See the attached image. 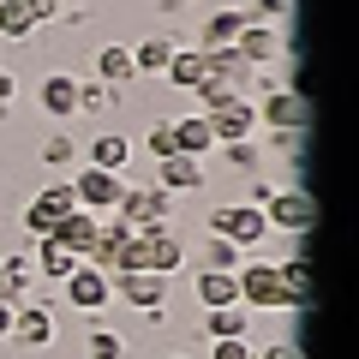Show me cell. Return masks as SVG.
Returning a JSON list of instances; mask_svg holds the SVG:
<instances>
[{
    "label": "cell",
    "mask_w": 359,
    "mask_h": 359,
    "mask_svg": "<svg viewBox=\"0 0 359 359\" xmlns=\"http://www.w3.org/2000/svg\"><path fill=\"white\" fill-rule=\"evenodd\" d=\"M114 222L132 233H150V228H174V192H162V186H126L114 204Z\"/></svg>",
    "instance_id": "6da1fadb"
},
{
    "label": "cell",
    "mask_w": 359,
    "mask_h": 359,
    "mask_svg": "<svg viewBox=\"0 0 359 359\" xmlns=\"http://www.w3.org/2000/svg\"><path fill=\"white\" fill-rule=\"evenodd\" d=\"M257 132H311V96L299 84H269L257 102Z\"/></svg>",
    "instance_id": "7a4b0ae2"
},
{
    "label": "cell",
    "mask_w": 359,
    "mask_h": 359,
    "mask_svg": "<svg viewBox=\"0 0 359 359\" xmlns=\"http://www.w3.org/2000/svg\"><path fill=\"white\" fill-rule=\"evenodd\" d=\"M233 287H240V306L245 311H287V294H282V269L269 257H245L233 269Z\"/></svg>",
    "instance_id": "3957f363"
},
{
    "label": "cell",
    "mask_w": 359,
    "mask_h": 359,
    "mask_svg": "<svg viewBox=\"0 0 359 359\" xmlns=\"http://www.w3.org/2000/svg\"><path fill=\"white\" fill-rule=\"evenodd\" d=\"M257 210H264L269 233H311V228H318V198L299 192V186H287V192H282V186H269V198Z\"/></svg>",
    "instance_id": "277c9868"
},
{
    "label": "cell",
    "mask_w": 359,
    "mask_h": 359,
    "mask_svg": "<svg viewBox=\"0 0 359 359\" xmlns=\"http://www.w3.org/2000/svg\"><path fill=\"white\" fill-rule=\"evenodd\" d=\"M120 192H126V174H108V168H90V162L72 168V204L90 216H114Z\"/></svg>",
    "instance_id": "5b68a950"
},
{
    "label": "cell",
    "mask_w": 359,
    "mask_h": 359,
    "mask_svg": "<svg viewBox=\"0 0 359 359\" xmlns=\"http://www.w3.org/2000/svg\"><path fill=\"white\" fill-rule=\"evenodd\" d=\"M210 233L233 240L240 252H257V245L269 240V222H264L257 204H216V210H210Z\"/></svg>",
    "instance_id": "8992f818"
},
{
    "label": "cell",
    "mask_w": 359,
    "mask_h": 359,
    "mask_svg": "<svg viewBox=\"0 0 359 359\" xmlns=\"http://www.w3.org/2000/svg\"><path fill=\"white\" fill-rule=\"evenodd\" d=\"M66 210H78V204H72V180H48V186H42V192L30 198L25 210H18V222H25L30 240H48V233L60 228Z\"/></svg>",
    "instance_id": "52a82bcc"
},
{
    "label": "cell",
    "mask_w": 359,
    "mask_h": 359,
    "mask_svg": "<svg viewBox=\"0 0 359 359\" xmlns=\"http://www.w3.org/2000/svg\"><path fill=\"white\" fill-rule=\"evenodd\" d=\"M114 294H120V306H132V311H168L174 306V276H156V269H132V276H114Z\"/></svg>",
    "instance_id": "ba28073f"
},
{
    "label": "cell",
    "mask_w": 359,
    "mask_h": 359,
    "mask_svg": "<svg viewBox=\"0 0 359 359\" xmlns=\"http://www.w3.org/2000/svg\"><path fill=\"white\" fill-rule=\"evenodd\" d=\"M204 120H210V132H216V144L257 138V102H252V96H222Z\"/></svg>",
    "instance_id": "9c48e42d"
},
{
    "label": "cell",
    "mask_w": 359,
    "mask_h": 359,
    "mask_svg": "<svg viewBox=\"0 0 359 359\" xmlns=\"http://www.w3.org/2000/svg\"><path fill=\"white\" fill-rule=\"evenodd\" d=\"M60 294H66V306H72V311H84V318H96V311H102L108 299H114V282H108L102 269L78 264L72 276H66V282H60Z\"/></svg>",
    "instance_id": "30bf717a"
},
{
    "label": "cell",
    "mask_w": 359,
    "mask_h": 359,
    "mask_svg": "<svg viewBox=\"0 0 359 359\" xmlns=\"http://www.w3.org/2000/svg\"><path fill=\"white\" fill-rule=\"evenodd\" d=\"M204 78H210V84H222V90H233V96H245L264 72H257L240 48H204Z\"/></svg>",
    "instance_id": "8fae6325"
},
{
    "label": "cell",
    "mask_w": 359,
    "mask_h": 359,
    "mask_svg": "<svg viewBox=\"0 0 359 359\" xmlns=\"http://www.w3.org/2000/svg\"><path fill=\"white\" fill-rule=\"evenodd\" d=\"M36 108L54 120V126H72L78 120V78L72 72H48L36 84Z\"/></svg>",
    "instance_id": "7c38bea8"
},
{
    "label": "cell",
    "mask_w": 359,
    "mask_h": 359,
    "mask_svg": "<svg viewBox=\"0 0 359 359\" xmlns=\"http://www.w3.org/2000/svg\"><path fill=\"white\" fill-rule=\"evenodd\" d=\"M233 48L264 72L269 60H282V54H287V36H282V25H257V18H245V30L233 36Z\"/></svg>",
    "instance_id": "4fadbf2b"
},
{
    "label": "cell",
    "mask_w": 359,
    "mask_h": 359,
    "mask_svg": "<svg viewBox=\"0 0 359 359\" xmlns=\"http://www.w3.org/2000/svg\"><path fill=\"white\" fill-rule=\"evenodd\" d=\"M13 341H25V347H48V341H54V306H42V299L13 306Z\"/></svg>",
    "instance_id": "5bb4252c"
},
{
    "label": "cell",
    "mask_w": 359,
    "mask_h": 359,
    "mask_svg": "<svg viewBox=\"0 0 359 359\" xmlns=\"http://www.w3.org/2000/svg\"><path fill=\"white\" fill-rule=\"evenodd\" d=\"M144 264H150L156 276H180V269H186V240H180L174 228H150L144 233Z\"/></svg>",
    "instance_id": "9a60e30c"
},
{
    "label": "cell",
    "mask_w": 359,
    "mask_h": 359,
    "mask_svg": "<svg viewBox=\"0 0 359 359\" xmlns=\"http://www.w3.org/2000/svg\"><path fill=\"white\" fill-rule=\"evenodd\" d=\"M96 233H102V216H90V210H66V216H60V228H54L48 240H60L72 257H90Z\"/></svg>",
    "instance_id": "2e32d148"
},
{
    "label": "cell",
    "mask_w": 359,
    "mask_h": 359,
    "mask_svg": "<svg viewBox=\"0 0 359 359\" xmlns=\"http://www.w3.org/2000/svg\"><path fill=\"white\" fill-rule=\"evenodd\" d=\"M156 186H162V192H198V186H204V162H198V156H162V162H156Z\"/></svg>",
    "instance_id": "e0dca14e"
},
{
    "label": "cell",
    "mask_w": 359,
    "mask_h": 359,
    "mask_svg": "<svg viewBox=\"0 0 359 359\" xmlns=\"http://www.w3.org/2000/svg\"><path fill=\"white\" fill-rule=\"evenodd\" d=\"M245 30V6H216L198 30V48H233V36Z\"/></svg>",
    "instance_id": "ac0fdd59"
},
{
    "label": "cell",
    "mask_w": 359,
    "mask_h": 359,
    "mask_svg": "<svg viewBox=\"0 0 359 359\" xmlns=\"http://www.w3.org/2000/svg\"><path fill=\"white\" fill-rule=\"evenodd\" d=\"M276 269H282L287 311H294V318H306V311H311V257H287V264H276Z\"/></svg>",
    "instance_id": "d6986e66"
},
{
    "label": "cell",
    "mask_w": 359,
    "mask_h": 359,
    "mask_svg": "<svg viewBox=\"0 0 359 359\" xmlns=\"http://www.w3.org/2000/svg\"><path fill=\"white\" fill-rule=\"evenodd\" d=\"M192 294H198V306H204V311H216V306H240V287H233L228 269H198V276H192Z\"/></svg>",
    "instance_id": "ffe728a7"
},
{
    "label": "cell",
    "mask_w": 359,
    "mask_h": 359,
    "mask_svg": "<svg viewBox=\"0 0 359 359\" xmlns=\"http://www.w3.org/2000/svg\"><path fill=\"white\" fill-rule=\"evenodd\" d=\"M84 162H90V168H108V174H126V162H132V138H126V132H96Z\"/></svg>",
    "instance_id": "44dd1931"
},
{
    "label": "cell",
    "mask_w": 359,
    "mask_h": 359,
    "mask_svg": "<svg viewBox=\"0 0 359 359\" xmlns=\"http://www.w3.org/2000/svg\"><path fill=\"white\" fill-rule=\"evenodd\" d=\"M96 78H102V84H114V90L138 84V66H132V48H126V42H108V48H96Z\"/></svg>",
    "instance_id": "7402d4cb"
},
{
    "label": "cell",
    "mask_w": 359,
    "mask_h": 359,
    "mask_svg": "<svg viewBox=\"0 0 359 359\" xmlns=\"http://www.w3.org/2000/svg\"><path fill=\"white\" fill-rule=\"evenodd\" d=\"M204 335H210V341H245V335H252V311H245V306L204 311Z\"/></svg>",
    "instance_id": "603a6c76"
},
{
    "label": "cell",
    "mask_w": 359,
    "mask_h": 359,
    "mask_svg": "<svg viewBox=\"0 0 359 359\" xmlns=\"http://www.w3.org/2000/svg\"><path fill=\"white\" fill-rule=\"evenodd\" d=\"M174 150H180V156H198V162H204V156L216 150V132H210V120H204V114L174 120Z\"/></svg>",
    "instance_id": "cb8c5ba5"
},
{
    "label": "cell",
    "mask_w": 359,
    "mask_h": 359,
    "mask_svg": "<svg viewBox=\"0 0 359 359\" xmlns=\"http://www.w3.org/2000/svg\"><path fill=\"white\" fill-rule=\"evenodd\" d=\"M174 48H180L174 36H144V42H132V66H138V78H162L168 60H174Z\"/></svg>",
    "instance_id": "d4e9b609"
},
{
    "label": "cell",
    "mask_w": 359,
    "mask_h": 359,
    "mask_svg": "<svg viewBox=\"0 0 359 359\" xmlns=\"http://www.w3.org/2000/svg\"><path fill=\"white\" fill-rule=\"evenodd\" d=\"M0 269H6V306H25L30 287H36V264H30V252H13V257H0Z\"/></svg>",
    "instance_id": "484cf974"
},
{
    "label": "cell",
    "mask_w": 359,
    "mask_h": 359,
    "mask_svg": "<svg viewBox=\"0 0 359 359\" xmlns=\"http://www.w3.org/2000/svg\"><path fill=\"white\" fill-rule=\"evenodd\" d=\"M30 245H36V252H30L36 276H60V282H66V276H72V269L84 264V257H72V252H66L60 240H30Z\"/></svg>",
    "instance_id": "4316f807"
},
{
    "label": "cell",
    "mask_w": 359,
    "mask_h": 359,
    "mask_svg": "<svg viewBox=\"0 0 359 359\" xmlns=\"http://www.w3.org/2000/svg\"><path fill=\"white\" fill-rule=\"evenodd\" d=\"M162 78L174 90H198V84H204V48H174V60H168Z\"/></svg>",
    "instance_id": "83f0119b"
},
{
    "label": "cell",
    "mask_w": 359,
    "mask_h": 359,
    "mask_svg": "<svg viewBox=\"0 0 359 359\" xmlns=\"http://www.w3.org/2000/svg\"><path fill=\"white\" fill-rule=\"evenodd\" d=\"M42 168H54V174L78 168V138L72 132H48V138H42Z\"/></svg>",
    "instance_id": "f1b7e54d"
},
{
    "label": "cell",
    "mask_w": 359,
    "mask_h": 359,
    "mask_svg": "<svg viewBox=\"0 0 359 359\" xmlns=\"http://www.w3.org/2000/svg\"><path fill=\"white\" fill-rule=\"evenodd\" d=\"M0 36L6 42H30L36 36V18L25 13V0H0Z\"/></svg>",
    "instance_id": "f546056e"
},
{
    "label": "cell",
    "mask_w": 359,
    "mask_h": 359,
    "mask_svg": "<svg viewBox=\"0 0 359 359\" xmlns=\"http://www.w3.org/2000/svg\"><path fill=\"white\" fill-rule=\"evenodd\" d=\"M222 150V162L233 168V174H257V168H264V144L257 138H240V144H216Z\"/></svg>",
    "instance_id": "4dcf8cb0"
},
{
    "label": "cell",
    "mask_w": 359,
    "mask_h": 359,
    "mask_svg": "<svg viewBox=\"0 0 359 359\" xmlns=\"http://www.w3.org/2000/svg\"><path fill=\"white\" fill-rule=\"evenodd\" d=\"M84 359H126V335L108 330V323H96V330L84 335Z\"/></svg>",
    "instance_id": "1f68e13d"
},
{
    "label": "cell",
    "mask_w": 359,
    "mask_h": 359,
    "mask_svg": "<svg viewBox=\"0 0 359 359\" xmlns=\"http://www.w3.org/2000/svg\"><path fill=\"white\" fill-rule=\"evenodd\" d=\"M114 96H120V90L102 84V78H90V84L78 78V114H108V108H114Z\"/></svg>",
    "instance_id": "d6a6232c"
},
{
    "label": "cell",
    "mask_w": 359,
    "mask_h": 359,
    "mask_svg": "<svg viewBox=\"0 0 359 359\" xmlns=\"http://www.w3.org/2000/svg\"><path fill=\"white\" fill-rule=\"evenodd\" d=\"M240 264H245V252H240V245H233V240H222V233H210V245H204V269H228V276H233Z\"/></svg>",
    "instance_id": "836d02e7"
},
{
    "label": "cell",
    "mask_w": 359,
    "mask_h": 359,
    "mask_svg": "<svg viewBox=\"0 0 359 359\" xmlns=\"http://www.w3.org/2000/svg\"><path fill=\"white\" fill-rule=\"evenodd\" d=\"M245 18H257V25H287L294 18V0H245Z\"/></svg>",
    "instance_id": "e575fe53"
},
{
    "label": "cell",
    "mask_w": 359,
    "mask_h": 359,
    "mask_svg": "<svg viewBox=\"0 0 359 359\" xmlns=\"http://www.w3.org/2000/svg\"><path fill=\"white\" fill-rule=\"evenodd\" d=\"M144 150L162 162V156H174V120H156L150 132H144Z\"/></svg>",
    "instance_id": "d590c367"
},
{
    "label": "cell",
    "mask_w": 359,
    "mask_h": 359,
    "mask_svg": "<svg viewBox=\"0 0 359 359\" xmlns=\"http://www.w3.org/2000/svg\"><path fill=\"white\" fill-rule=\"evenodd\" d=\"M210 359H257V347H252V335L245 341H210Z\"/></svg>",
    "instance_id": "8d00e7d4"
},
{
    "label": "cell",
    "mask_w": 359,
    "mask_h": 359,
    "mask_svg": "<svg viewBox=\"0 0 359 359\" xmlns=\"http://www.w3.org/2000/svg\"><path fill=\"white\" fill-rule=\"evenodd\" d=\"M13 102H18V78L0 66V120H13Z\"/></svg>",
    "instance_id": "74e56055"
},
{
    "label": "cell",
    "mask_w": 359,
    "mask_h": 359,
    "mask_svg": "<svg viewBox=\"0 0 359 359\" xmlns=\"http://www.w3.org/2000/svg\"><path fill=\"white\" fill-rule=\"evenodd\" d=\"M25 13L36 18V30H42V25H54V18H60V0H25Z\"/></svg>",
    "instance_id": "f35d334b"
},
{
    "label": "cell",
    "mask_w": 359,
    "mask_h": 359,
    "mask_svg": "<svg viewBox=\"0 0 359 359\" xmlns=\"http://www.w3.org/2000/svg\"><path fill=\"white\" fill-rule=\"evenodd\" d=\"M257 359H306V353H299V341H269Z\"/></svg>",
    "instance_id": "ab89813d"
},
{
    "label": "cell",
    "mask_w": 359,
    "mask_h": 359,
    "mask_svg": "<svg viewBox=\"0 0 359 359\" xmlns=\"http://www.w3.org/2000/svg\"><path fill=\"white\" fill-rule=\"evenodd\" d=\"M0 341H13V306L0 299Z\"/></svg>",
    "instance_id": "60d3db41"
},
{
    "label": "cell",
    "mask_w": 359,
    "mask_h": 359,
    "mask_svg": "<svg viewBox=\"0 0 359 359\" xmlns=\"http://www.w3.org/2000/svg\"><path fill=\"white\" fill-rule=\"evenodd\" d=\"M72 6H90V0H60V13H72Z\"/></svg>",
    "instance_id": "b9f144b4"
},
{
    "label": "cell",
    "mask_w": 359,
    "mask_h": 359,
    "mask_svg": "<svg viewBox=\"0 0 359 359\" xmlns=\"http://www.w3.org/2000/svg\"><path fill=\"white\" fill-rule=\"evenodd\" d=\"M0 294H6V269H0Z\"/></svg>",
    "instance_id": "7bdbcfd3"
},
{
    "label": "cell",
    "mask_w": 359,
    "mask_h": 359,
    "mask_svg": "<svg viewBox=\"0 0 359 359\" xmlns=\"http://www.w3.org/2000/svg\"><path fill=\"white\" fill-rule=\"evenodd\" d=\"M162 6H186V0H162Z\"/></svg>",
    "instance_id": "ee69618b"
},
{
    "label": "cell",
    "mask_w": 359,
    "mask_h": 359,
    "mask_svg": "<svg viewBox=\"0 0 359 359\" xmlns=\"http://www.w3.org/2000/svg\"><path fill=\"white\" fill-rule=\"evenodd\" d=\"M174 359H198V353H174Z\"/></svg>",
    "instance_id": "f6af8a7d"
}]
</instances>
